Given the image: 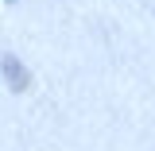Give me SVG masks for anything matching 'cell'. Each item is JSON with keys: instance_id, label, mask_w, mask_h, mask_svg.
Returning a JSON list of instances; mask_svg holds the SVG:
<instances>
[{"instance_id": "cell-1", "label": "cell", "mask_w": 155, "mask_h": 151, "mask_svg": "<svg viewBox=\"0 0 155 151\" xmlns=\"http://www.w3.org/2000/svg\"><path fill=\"white\" fill-rule=\"evenodd\" d=\"M0 74H4V81H8L12 93H27V89H31V70H27L16 54H4V58H0Z\"/></svg>"}]
</instances>
